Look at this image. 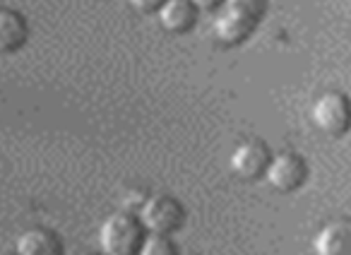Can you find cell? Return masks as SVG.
I'll use <instances>...</instances> for the list:
<instances>
[{
  "label": "cell",
  "mask_w": 351,
  "mask_h": 255,
  "mask_svg": "<svg viewBox=\"0 0 351 255\" xmlns=\"http://www.w3.org/2000/svg\"><path fill=\"white\" fill-rule=\"evenodd\" d=\"M145 241V226L128 212H113L99 226L101 255H137Z\"/></svg>",
  "instance_id": "cell-1"
},
{
  "label": "cell",
  "mask_w": 351,
  "mask_h": 255,
  "mask_svg": "<svg viewBox=\"0 0 351 255\" xmlns=\"http://www.w3.org/2000/svg\"><path fill=\"white\" fill-rule=\"evenodd\" d=\"M311 121L327 138H344L351 130V99L339 89L322 92L311 106Z\"/></svg>",
  "instance_id": "cell-2"
},
{
  "label": "cell",
  "mask_w": 351,
  "mask_h": 255,
  "mask_svg": "<svg viewBox=\"0 0 351 255\" xmlns=\"http://www.w3.org/2000/svg\"><path fill=\"white\" fill-rule=\"evenodd\" d=\"M147 234H173L183 226L186 221V210L176 197L171 195H152L142 202L140 217Z\"/></svg>",
  "instance_id": "cell-3"
},
{
  "label": "cell",
  "mask_w": 351,
  "mask_h": 255,
  "mask_svg": "<svg viewBox=\"0 0 351 255\" xmlns=\"http://www.w3.org/2000/svg\"><path fill=\"white\" fill-rule=\"evenodd\" d=\"M272 162V152L263 140H243L236 145V149L229 157V167L243 181H258L267 173V167Z\"/></svg>",
  "instance_id": "cell-4"
},
{
  "label": "cell",
  "mask_w": 351,
  "mask_h": 255,
  "mask_svg": "<svg viewBox=\"0 0 351 255\" xmlns=\"http://www.w3.org/2000/svg\"><path fill=\"white\" fill-rule=\"evenodd\" d=\"M267 183L279 193H293L308 181V164L296 152H279L272 157L265 173Z\"/></svg>",
  "instance_id": "cell-5"
},
{
  "label": "cell",
  "mask_w": 351,
  "mask_h": 255,
  "mask_svg": "<svg viewBox=\"0 0 351 255\" xmlns=\"http://www.w3.org/2000/svg\"><path fill=\"white\" fill-rule=\"evenodd\" d=\"M258 25V20L243 15V12L231 10V8H219V12L215 15V22H212V34L224 46H241L253 36Z\"/></svg>",
  "instance_id": "cell-6"
},
{
  "label": "cell",
  "mask_w": 351,
  "mask_h": 255,
  "mask_svg": "<svg viewBox=\"0 0 351 255\" xmlns=\"http://www.w3.org/2000/svg\"><path fill=\"white\" fill-rule=\"evenodd\" d=\"M315 255H351V219H332L313 239Z\"/></svg>",
  "instance_id": "cell-7"
},
{
  "label": "cell",
  "mask_w": 351,
  "mask_h": 255,
  "mask_svg": "<svg viewBox=\"0 0 351 255\" xmlns=\"http://www.w3.org/2000/svg\"><path fill=\"white\" fill-rule=\"evenodd\" d=\"M156 17H159L161 29L171 32V34H186L195 25L197 10L191 0H164Z\"/></svg>",
  "instance_id": "cell-8"
},
{
  "label": "cell",
  "mask_w": 351,
  "mask_h": 255,
  "mask_svg": "<svg viewBox=\"0 0 351 255\" xmlns=\"http://www.w3.org/2000/svg\"><path fill=\"white\" fill-rule=\"evenodd\" d=\"M17 255H63V241L51 229H27L17 236Z\"/></svg>",
  "instance_id": "cell-9"
},
{
  "label": "cell",
  "mask_w": 351,
  "mask_h": 255,
  "mask_svg": "<svg viewBox=\"0 0 351 255\" xmlns=\"http://www.w3.org/2000/svg\"><path fill=\"white\" fill-rule=\"evenodd\" d=\"M29 27L27 20L15 10L0 8V53H15L27 44Z\"/></svg>",
  "instance_id": "cell-10"
},
{
  "label": "cell",
  "mask_w": 351,
  "mask_h": 255,
  "mask_svg": "<svg viewBox=\"0 0 351 255\" xmlns=\"http://www.w3.org/2000/svg\"><path fill=\"white\" fill-rule=\"evenodd\" d=\"M137 255H178L176 243L164 234H147Z\"/></svg>",
  "instance_id": "cell-11"
},
{
  "label": "cell",
  "mask_w": 351,
  "mask_h": 255,
  "mask_svg": "<svg viewBox=\"0 0 351 255\" xmlns=\"http://www.w3.org/2000/svg\"><path fill=\"white\" fill-rule=\"evenodd\" d=\"M221 8H231V10H239L243 15L253 17V20H263L265 12H267V0H224Z\"/></svg>",
  "instance_id": "cell-12"
},
{
  "label": "cell",
  "mask_w": 351,
  "mask_h": 255,
  "mask_svg": "<svg viewBox=\"0 0 351 255\" xmlns=\"http://www.w3.org/2000/svg\"><path fill=\"white\" fill-rule=\"evenodd\" d=\"M128 3H130L137 12H145V15L159 12V8L164 5V0H128Z\"/></svg>",
  "instance_id": "cell-13"
},
{
  "label": "cell",
  "mask_w": 351,
  "mask_h": 255,
  "mask_svg": "<svg viewBox=\"0 0 351 255\" xmlns=\"http://www.w3.org/2000/svg\"><path fill=\"white\" fill-rule=\"evenodd\" d=\"M195 10H202V12H212V10H219L224 5V0H191Z\"/></svg>",
  "instance_id": "cell-14"
},
{
  "label": "cell",
  "mask_w": 351,
  "mask_h": 255,
  "mask_svg": "<svg viewBox=\"0 0 351 255\" xmlns=\"http://www.w3.org/2000/svg\"><path fill=\"white\" fill-rule=\"evenodd\" d=\"M80 255H99V253H80Z\"/></svg>",
  "instance_id": "cell-15"
},
{
  "label": "cell",
  "mask_w": 351,
  "mask_h": 255,
  "mask_svg": "<svg viewBox=\"0 0 351 255\" xmlns=\"http://www.w3.org/2000/svg\"><path fill=\"white\" fill-rule=\"evenodd\" d=\"M0 255H17V253H0Z\"/></svg>",
  "instance_id": "cell-16"
}]
</instances>
